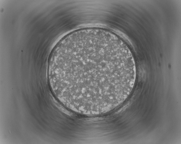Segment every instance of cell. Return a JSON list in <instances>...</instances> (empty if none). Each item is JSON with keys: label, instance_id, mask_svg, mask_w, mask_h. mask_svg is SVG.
<instances>
[{"label": "cell", "instance_id": "1", "mask_svg": "<svg viewBox=\"0 0 181 144\" xmlns=\"http://www.w3.org/2000/svg\"><path fill=\"white\" fill-rule=\"evenodd\" d=\"M48 76L54 95L65 107L94 116L112 110L127 99L136 69L122 40L109 32L87 28L71 33L56 45Z\"/></svg>", "mask_w": 181, "mask_h": 144}]
</instances>
